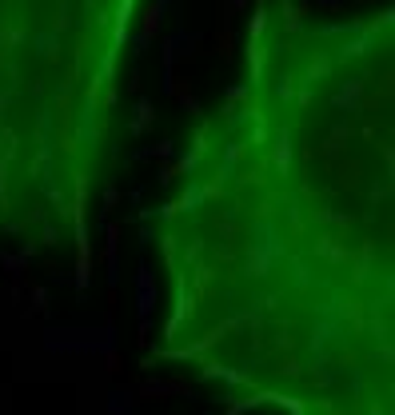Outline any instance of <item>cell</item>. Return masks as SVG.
<instances>
[{"mask_svg": "<svg viewBox=\"0 0 395 415\" xmlns=\"http://www.w3.org/2000/svg\"><path fill=\"white\" fill-rule=\"evenodd\" d=\"M172 344L287 415H392L387 168L216 164L168 212Z\"/></svg>", "mask_w": 395, "mask_h": 415, "instance_id": "6da1fadb", "label": "cell"}]
</instances>
